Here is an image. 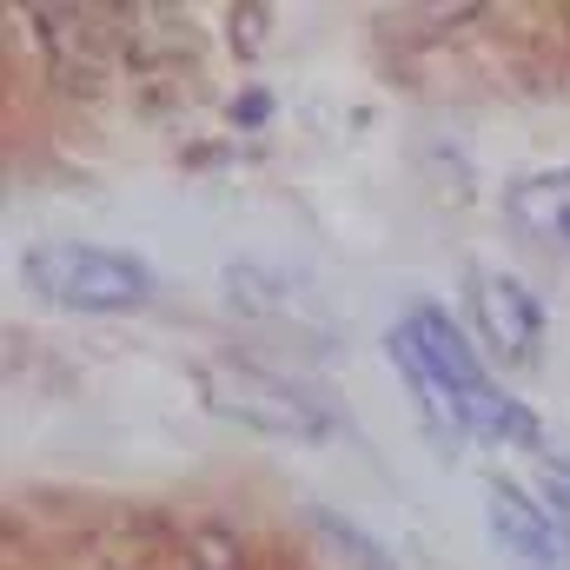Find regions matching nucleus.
I'll list each match as a JSON object with an SVG mask.
<instances>
[{
    "label": "nucleus",
    "mask_w": 570,
    "mask_h": 570,
    "mask_svg": "<svg viewBox=\"0 0 570 570\" xmlns=\"http://www.w3.org/2000/svg\"><path fill=\"white\" fill-rule=\"evenodd\" d=\"M504 219L551 259H570V166L531 173L504 193Z\"/></svg>",
    "instance_id": "423d86ee"
},
{
    "label": "nucleus",
    "mask_w": 570,
    "mask_h": 570,
    "mask_svg": "<svg viewBox=\"0 0 570 570\" xmlns=\"http://www.w3.org/2000/svg\"><path fill=\"white\" fill-rule=\"evenodd\" d=\"M20 279L33 298L60 312H87V318H120V312L153 305V266L114 246H87V239H40L20 259Z\"/></svg>",
    "instance_id": "f03ea898"
},
{
    "label": "nucleus",
    "mask_w": 570,
    "mask_h": 570,
    "mask_svg": "<svg viewBox=\"0 0 570 570\" xmlns=\"http://www.w3.org/2000/svg\"><path fill=\"white\" fill-rule=\"evenodd\" d=\"M392 365L412 379L419 392V412L444 444H498V451H551L544 425L498 392V379L484 372V358L471 352V338L458 332V318L444 305H419L399 332H392Z\"/></svg>",
    "instance_id": "f257e3e1"
},
{
    "label": "nucleus",
    "mask_w": 570,
    "mask_h": 570,
    "mask_svg": "<svg viewBox=\"0 0 570 570\" xmlns=\"http://www.w3.org/2000/svg\"><path fill=\"white\" fill-rule=\"evenodd\" d=\"M312 531H318V538H325V544H332V551H338L352 570H399V558H392V551H385L365 524L338 518L332 504H312Z\"/></svg>",
    "instance_id": "0eeeda50"
},
{
    "label": "nucleus",
    "mask_w": 570,
    "mask_h": 570,
    "mask_svg": "<svg viewBox=\"0 0 570 570\" xmlns=\"http://www.w3.org/2000/svg\"><path fill=\"white\" fill-rule=\"evenodd\" d=\"M464 305H471L478 345H484L498 365H511V372L538 365V352H544V305L524 292V279H511V273H498V266H471Z\"/></svg>",
    "instance_id": "20e7f679"
},
{
    "label": "nucleus",
    "mask_w": 570,
    "mask_h": 570,
    "mask_svg": "<svg viewBox=\"0 0 570 570\" xmlns=\"http://www.w3.org/2000/svg\"><path fill=\"white\" fill-rule=\"evenodd\" d=\"M484 518H491V538L524 558L531 570H570V524H558L531 491H518L511 478H491L484 484Z\"/></svg>",
    "instance_id": "39448f33"
},
{
    "label": "nucleus",
    "mask_w": 570,
    "mask_h": 570,
    "mask_svg": "<svg viewBox=\"0 0 570 570\" xmlns=\"http://www.w3.org/2000/svg\"><path fill=\"white\" fill-rule=\"evenodd\" d=\"M199 399L206 412H219L226 425L279 438V444H325L338 419L325 399H312L305 385H292L285 372L246 365V358H206L199 365Z\"/></svg>",
    "instance_id": "7ed1b4c3"
}]
</instances>
